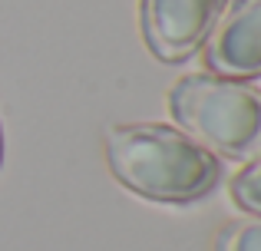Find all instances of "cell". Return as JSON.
<instances>
[{
  "mask_svg": "<svg viewBox=\"0 0 261 251\" xmlns=\"http://www.w3.org/2000/svg\"><path fill=\"white\" fill-rule=\"evenodd\" d=\"M106 162L119 185L149 202H195L215 188L222 165L189 132L126 123L106 132Z\"/></svg>",
  "mask_w": 261,
  "mask_h": 251,
  "instance_id": "obj_1",
  "label": "cell"
},
{
  "mask_svg": "<svg viewBox=\"0 0 261 251\" xmlns=\"http://www.w3.org/2000/svg\"><path fill=\"white\" fill-rule=\"evenodd\" d=\"M182 132L202 142L212 155L251 162L261 155V90L245 79L212 73L182 76L169 93Z\"/></svg>",
  "mask_w": 261,
  "mask_h": 251,
  "instance_id": "obj_2",
  "label": "cell"
},
{
  "mask_svg": "<svg viewBox=\"0 0 261 251\" xmlns=\"http://www.w3.org/2000/svg\"><path fill=\"white\" fill-rule=\"evenodd\" d=\"M228 0H142V37L162 63H178L202 50Z\"/></svg>",
  "mask_w": 261,
  "mask_h": 251,
  "instance_id": "obj_3",
  "label": "cell"
},
{
  "mask_svg": "<svg viewBox=\"0 0 261 251\" xmlns=\"http://www.w3.org/2000/svg\"><path fill=\"white\" fill-rule=\"evenodd\" d=\"M202 46L212 76H261V0H235L225 7Z\"/></svg>",
  "mask_w": 261,
  "mask_h": 251,
  "instance_id": "obj_4",
  "label": "cell"
},
{
  "mask_svg": "<svg viewBox=\"0 0 261 251\" xmlns=\"http://www.w3.org/2000/svg\"><path fill=\"white\" fill-rule=\"evenodd\" d=\"M215 251H261V215L225 225L215 238Z\"/></svg>",
  "mask_w": 261,
  "mask_h": 251,
  "instance_id": "obj_5",
  "label": "cell"
},
{
  "mask_svg": "<svg viewBox=\"0 0 261 251\" xmlns=\"http://www.w3.org/2000/svg\"><path fill=\"white\" fill-rule=\"evenodd\" d=\"M231 199L238 202V208L251 215H261V155L251 159L231 182Z\"/></svg>",
  "mask_w": 261,
  "mask_h": 251,
  "instance_id": "obj_6",
  "label": "cell"
},
{
  "mask_svg": "<svg viewBox=\"0 0 261 251\" xmlns=\"http://www.w3.org/2000/svg\"><path fill=\"white\" fill-rule=\"evenodd\" d=\"M0 152H4V142H0Z\"/></svg>",
  "mask_w": 261,
  "mask_h": 251,
  "instance_id": "obj_7",
  "label": "cell"
}]
</instances>
